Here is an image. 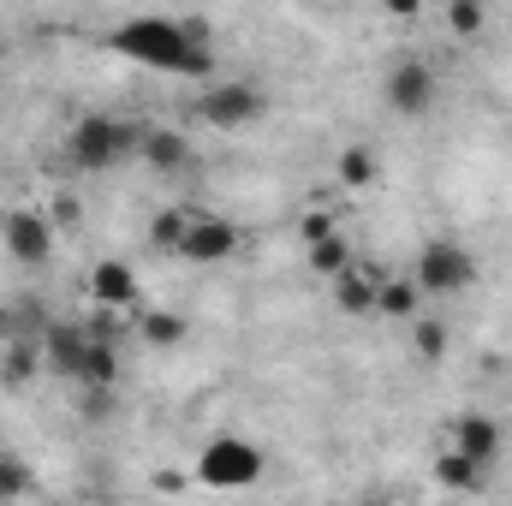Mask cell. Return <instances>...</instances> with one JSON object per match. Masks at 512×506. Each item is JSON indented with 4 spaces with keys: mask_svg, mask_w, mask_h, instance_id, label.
Segmentation results:
<instances>
[{
    "mask_svg": "<svg viewBox=\"0 0 512 506\" xmlns=\"http://www.w3.org/2000/svg\"><path fill=\"white\" fill-rule=\"evenodd\" d=\"M108 48L131 60V66H149L161 78H185V84H209L215 78V36L191 18H173V12H131L108 30Z\"/></svg>",
    "mask_w": 512,
    "mask_h": 506,
    "instance_id": "obj_1",
    "label": "cell"
},
{
    "mask_svg": "<svg viewBox=\"0 0 512 506\" xmlns=\"http://www.w3.org/2000/svg\"><path fill=\"white\" fill-rule=\"evenodd\" d=\"M42 370L54 381L114 393V381H120V316L102 310L96 322H48L42 328Z\"/></svg>",
    "mask_w": 512,
    "mask_h": 506,
    "instance_id": "obj_2",
    "label": "cell"
},
{
    "mask_svg": "<svg viewBox=\"0 0 512 506\" xmlns=\"http://www.w3.org/2000/svg\"><path fill=\"white\" fill-rule=\"evenodd\" d=\"M137 137H143V126H131L120 114H78L60 131V161L72 173H108L126 155H137Z\"/></svg>",
    "mask_w": 512,
    "mask_h": 506,
    "instance_id": "obj_3",
    "label": "cell"
},
{
    "mask_svg": "<svg viewBox=\"0 0 512 506\" xmlns=\"http://www.w3.org/2000/svg\"><path fill=\"white\" fill-rule=\"evenodd\" d=\"M477 274H483V262L477 251L465 245V239H423L417 256H411V286L423 292V304L429 298H465L471 286H477Z\"/></svg>",
    "mask_w": 512,
    "mask_h": 506,
    "instance_id": "obj_4",
    "label": "cell"
},
{
    "mask_svg": "<svg viewBox=\"0 0 512 506\" xmlns=\"http://www.w3.org/2000/svg\"><path fill=\"white\" fill-rule=\"evenodd\" d=\"M262 471H268V453H262L256 441H245V435H209L203 453H197V465H191V477H197L203 489H215V495L256 489Z\"/></svg>",
    "mask_w": 512,
    "mask_h": 506,
    "instance_id": "obj_5",
    "label": "cell"
},
{
    "mask_svg": "<svg viewBox=\"0 0 512 506\" xmlns=\"http://www.w3.org/2000/svg\"><path fill=\"white\" fill-rule=\"evenodd\" d=\"M191 114H197V126H209V131H245L268 114V90L256 78H209L203 96L191 102Z\"/></svg>",
    "mask_w": 512,
    "mask_h": 506,
    "instance_id": "obj_6",
    "label": "cell"
},
{
    "mask_svg": "<svg viewBox=\"0 0 512 506\" xmlns=\"http://www.w3.org/2000/svg\"><path fill=\"white\" fill-rule=\"evenodd\" d=\"M382 102H387V114H399V120H423L441 102L435 60L429 54H393L387 72H382Z\"/></svg>",
    "mask_w": 512,
    "mask_h": 506,
    "instance_id": "obj_7",
    "label": "cell"
},
{
    "mask_svg": "<svg viewBox=\"0 0 512 506\" xmlns=\"http://www.w3.org/2000/svg\"><path fill=\"white\" fill-rule=\"evenodd\" d=\"M441 429H447L441 447H453V453H465V459H477V465H489V471L507 459V423H501L495 411H453Z\"/></svg>",
    "mask_w": 512,
    "mask_h": 506,
    "instance_id": "obj_8",
    "label": "cell"
},
{
    "mask_svg": "<svg viewBox=\"0 0 512 506\" xmlns=\"http://www.w3.org/2000/svg\"><path fill=\"white\" fill-rule=\"evenodd\" d=\"M54 239H60V227H54L42 209H30V203L0 215V245H6V256H12L18 268H48Z\"/></svg>",
    "mask_w": 512,
    "mask_h": 506,
    "instance_id": "obj_9",
    "label": "cell"
},
{
    "mask_svg": "<svg viewBox=\"0 0 512 506\" xmlns=\"http://www.w3.org/2000/svg\"><path fill=\"white\" fill-rule=\"evenodd\" d=\"M239 245H245L239 221H227V215H215V209H197V215H191V233H185V245H179V256L197 262V268H215V262L239 256Z\"/></svg>",
    "mask_w": 512,
    "mask_h": 506,
    "instance_id": "obj_10",
    "label": "cell"
},
{
    "mask_svg": "<svg viewBox=\"0 0 512 506\" xmlns=\"http://www.w3.org/2000/svg\"><path fill=\"white\" fill-rule=\"evenodd\" d=\"M382 280H387V268L382 262H370V256H358L328 292H334V310L340 316H376V298H382Z\"/></svg>",
    "mask_w": 512,
    "mask_h": 506,
    "instance_id": "obj_11",
    "label": "cell"
},
{
    "mask_svg": "<svg viewBox=\"0 0 512 506\" xmlns=\"http://www.w3.org/2000/svg\"><path fill=\"white\" fill-rule=\"evenodd\" d=\"M90 298H96V310L120 316V310H131L143 298V280H137V268H131L126 256H102L90 268Z\"/></svg>",
    "mask_w": 512,
    "mask_h": 506,
    "instance_id": "obj_12",
    "label": "cell"
},
{
    "mask_svg": "<svg viewBox=\"0 0 512 506\" xmlns=\"http://www.w3.org/2000/svg\"><path fill=\"white\" fill-rule=\"evenodd\" d=\"M137 155H143V167L161 173V179H173V173L191 167V143H185V131H173V126H143Z\"/></svg>",
    "mask_w": 512,
    "mask_h": 506,
    "instance_id": "obj_13",
    "label": "cell"
},
{
    "mask_svg": "<svg viewBox=\"0 0 512 506\" xmlns=\"http://www.w3.org/2000/svg\"><path fill=\"white\" fill-rule=\"evenodd\" d=\"M429 477H435L447 495H465V501L489 489V465H477V459H465V453H453V447H441V453H435Z\"/></svg>",
    "mask_w": 512,
    "mask_h": 506,
    "instance_id": "obj_14",
    "label": "cell"
},
{
    "mask_svg": "<svg viewBox=\"0 0 512 506\" xmlns=\"http://www.w3.org/2000/svg\"><path fill=\"white\" fill-rule=\"evenodd\" d=\"M36 376H48L42 370V334H12L0 346V387H30Z\"/></svg>",
    "mask_w": 512,
    "mask_h": 506,
    "instance_id": "obj_15",
    "label": "cell"
},
{
    "mask_svg": "<svg viewBox=\"0 0 512 506\" xmlns=\"http://www.w3.org/2000/svg\"><path fill=\"white\" fill-rule=\"evenodd\" d=\"M352 262H358V245H352L346 233H334V239H322V245H304V268H310L316 280H328V286H334Z\"/></svg>",
    "mask_w": 512,
    "mask_h": 506,
    "instance_id": "obj_16",
    "label": "cell"
},
{
    "mask_svg": "<svg viewBox=\"0 0 512 506\" xmlns=\"http://www.w3.org/2000/svg\"><path fill=\"white\" fill-rule=\"evenodd\" d=\"M376 316H387V322H417L423 316V292L411 286V274H387L382 280V298H376Z\"/></svg>",
    "mask_w": 512,
    "mask_h": 506,
    "instance_id": "obj_17",
    "label": "cell"
},
{
    "mask_svg": "<svg viewBox=\"0 0 512 506\" xmlns=\"http://www.w3.org/2000/svg\"><path fill=\"white\" fill-rule=\"evenodd\" d=\"M376 173H382V161H376V149H370V143H352V149H340V161H334L340 191H370V185H376Z\"/></svg>",
    "mask_w": 512,
    "mask_h": 506,
    "instance_id": "obj_18",
    "label": "cell"
},
{
    "mask_svg": "<svg viewBox=\"0 0 512 506\" xmlns=\"http://www.w3.org/2000/svg\"><path fill=\"white\" fill-rule=\"evenodd\" d=\"M191 203H167L161 215H149V245L167 256H179V245H185V233H191Z\"/></svg>",
    "mask_w": 512,
    "mask_h": 506,
    "instance_id": "obj_19",
    "label": "cell"
},
{
    "mask_svg": "<svg viewBox=\"0 0 512 506\" xmlns=\"http://www.w3.org/2000/svg\"><path fill=\"white\" fill-rule=\"evenodd\" d=\"M411 346H417V358H423V364H447L453 334H447V322H441V316H429V310H423V316L411 322Z\"/></svg>",
    "mask_w": 512,
    "mask_h": 506,
    "instance_id": "obj_20",
    "label": "cell"
},
{
    "mask_svg": "<svg viewBox=\"0 0 512 506\" xmlns=\"http://www.w3.org/2000/svg\"><path fill=\"white\" fill-rule=\"evenodd\" d=\"M30 489H36V471H30V465H24L18 453H6V447H0V506L24 501Z\"/></svg>",
    "mask_w": 512,
    "mask_h": 506,
    "instance_id": "obj_21",
    "label": "cell"
},
{
    "mask_svg": "<svg viewBox=\"0 0 512 506\" xmlns=\"http://www.w3.org/2000/svg\"><path fill=\"white\" fill-rule=\"evenodd\" d=\"M137 328H143L149 346H179V340H185V316H179V310H143Z\"/></svg>",
    "mask_w": 512,
    "mask_h": 506,
    "instance_id": "obj_22",
    "label": "cell"
},
{
    "mask_svg": "<svg viewBox=\"0 0 512 506\" xmlns=\"http://www.w3.org/2000/svg\"><path fill=\"white\" fill-rule=\"evenodd\" d=\"M334 233H340V221H334V215H322V209L298 215V239H304V245H322V239H334Z\"/></svg>",
    "mask_w": 512,
    "mask_h": 506,
    "instance_id": "obj_23",
    "label": "cell"
},
{
    "mask_svg": "<svg viewBox=\"0 0 512 506\" xmlns=\"http://www.w3.org/2000/svg\"><path fill=\"white\" fill-rule=\"evenodd\" d=\"M483 24H489V12H483V6H465V0H459V6H447V30H453V36H471V30H483Z\"/></svg>",
    "mask_w": 512,
    "mask_h": 506,
    "instance_id": "obj_24",
    "label": "cell"
},
{
    "mask_svg": "<svg viewBox=\"0 0 512 506\" xmlns=\"http://www.w3.org/2000/svg\"><path fill=\"white\" fill-rule=\"evenodd\" d=\"M12 334H18V316H12V304H0V346H6Z\"/></svg>",
    "mask_w": 512,
    "mask_h": 506,
    "instance_id": "obj_25",
    "label": "cell"
},
{
    "mask_svg": "<svg viewBox=\"0 0 512 506\" xmlns=\"http://www.w3.org/2000/svg\"><path fill=\"white\" fill-rule=\"evenodd\" d=\"M48 506H78V501H48Z\"/></svg>",
    "mask_w": 512,
    "mask_h": 506,
    "instance_id": "obj_26",
    "label": "cell"
}]
</instances>
